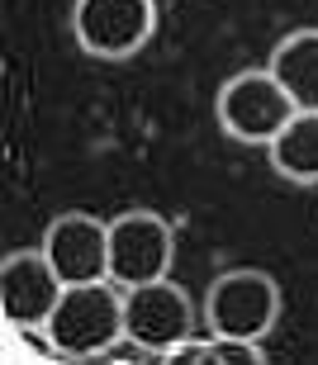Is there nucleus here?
I'll list each match as a JSON object with an SVG mask.
<instances>
[{"mask_svg": "<svg viewBox=\"0 0 318 365\" xmlns=\"http://www.w3.org/2000/svg\"><path fill=\"white\" fill-rule=\"evenodd\" d=\"M43 346L67 361H105L114 341H124V289L114 280L62 284L57 309L43 323Z\"/></svg>", "mask_w": 318, "mask_h": 365, "instance_id": "obj_1", "label": "nucleus"}, {"mask_svg": "<svg viewBox=\"0 0 318 365\" xmlns=\"http://www.w3.org/2000/svg\"><path fill=\"white\" fill-rule=\"evenodd\" d=\"M280 284L276 275L257 266H233L209 280L200 299V318L214 337H242V341H266L271 327L280 323Z\"/></svg>", "mask_w": 318, "mask_h": 365, "instance_id": "obj_2", "label": "nucleus"}, {"mask_svg": "<svg viewBox=\"0 0 318 365\" xmlns=\"http://www.w3.org/2000/svg\"><path fill=\"white\" fill-rule=\"evenodd\" d=\"M294 100L285 95V86L271 76V67H247L233 71L228 81L219 86V100H214V119L233 143L242 148H266L271 138L290 123Z\"/></svg>", "mask_w": 318, "mask_h": 365, "instance_id": "obj_3", "label": "nucleus"}, {"mask_svg": "<svg viewBox=\"0 0 318 365\" xmlns=\"http://www.w3.org/2000/svg\"><path fill=\"white\" fill-rule=\"evenodd\" d=\"M176 266V228L157 209H124L110 218V280L119 289L162 280Z\"/></svg>", "mask_w": 318, "mask_h": 365, "instance_id": "obj_4", "label": "nucleus"}, {"mask_svg": "<svg viewBox=\"0 0 318 365\" xmlns=\"http://www.w3.org/2000/svg\"><path fill=\"white\" fill-rule=\"evenodd\" d=\"M157 34V0H76L71 5V38L100 62H124L143 53Z\"/></svg>", "mask_w": 318, "mask_h": 365, "instance_id": "obj_5", "label": "nucleus"}, {"mask_svg": "<svg viewBox=\"0 0 318 365\" xmlns=\"http://www.w3.org/2000/svg\"><path fill=\"white\" fill-rule=\"evenodd\" d=\"M195 318H200V309H195L190 289L176 284L171 275L124 289V337L153 346L162 361L195 332Z\"/></svg>", "mask_w": 318, "mask_h": 365, "instance_id": "obj_6", "label": "nucleus"}, {"mask_svg": "<svg viewBox=\"0 0 318 365\" xmlns=\"http://www.w3.org/2000/svg\"><path fill=\"white\" fill-rule=\"evenodd\" d=\"M57 299H62V275L53 271L43 247L5 252V261H0V313H5V323L19 327V332H43Z\"/></svg>", "mask_w": 318, "mask_h": 365, "instance_id": "obj_7", "label": "nucleus"}, {"mask_svg": "<svg viewBox=\"0 0 318 365\" xmlns=\"http://www.w3.org/2000/svg\"><path fill=\"white\" fill-rule=\"evenodd\" d=\"M39 247L48 252L62 284L110 280V218H96L86 209H67L43 228Z\"/></svg>", "mask_w": 318, "mask_h": 365, "instance_id": "obj_8", "label": "nucleus"}, {"mask_svg": "<svg viewBox=\"0 0 318 365\" xmlns=\"http://www.w3.org/2000/svg\"><path fill=\"white\" fill-rule=\"evenodd\" d=\"M266 162L285 185H318V109H294L290 123L266 143Z\"/></svg>", "mask_w": 318, "mask_h": 365, "instance_id": "obj_9", "label": "nucleus"}, {"mask_svg": "<svg viewBox=\"0 0 318 365\" xmlns=\"http://www.w3.org/2000/svg\"><path fill=\"white\" fill-rule=\"evenodd\" d=\"M266 67L285 86L294 109H318V29H290L285 38L271 48Z\"/></svg>", "mask_w": 318, "mask_h": 365, "instance_id": "obj_10", "label": "nucleus"}]
</instances>
